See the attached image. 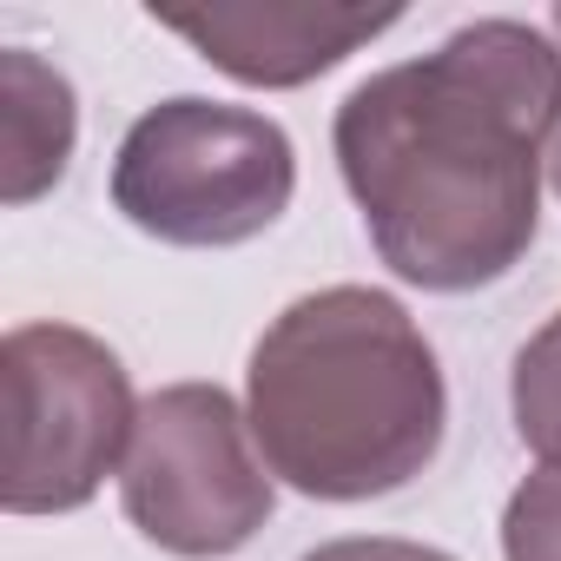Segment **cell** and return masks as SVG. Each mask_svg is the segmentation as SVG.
Instances as JSON below:
<instances>
[{"label":"cell","instance_id":"obj_1","mask_svg":"<svg viewBox=\"0 0 561 561\" xmlns=\"http://www.w3.org/2000/svg\"><path fill=\"white\" fill-rule=\"evenodd\" d=\"M561 139V41L528 21H469L436 54L351 87L331 146L377 257L416 291H482L541 231V172Z\"/></svg>","mask_w":561,"mask_h":561},{"label":"cell","instance_id":"obj_2","mask_svg":"<svg viewBox=\"0 0 561 561\" xmlns=\"http://www.w3.org/2000/svg\"><path fill=\"white\" fill-rule=\"evenodd\" d=\"M244 423L277 482L318 502L410 489L449 430V383L416 318L370 285L285 305L251 344Z\"/></svg>","mask_w":561,"mask_h":561},{"label":"cell","instance_id":"obj_3","mask_svg":"<svg viewBox=\"0 0 561 561\" xmlns=\"http://www.w3.org/2000/svg\"><path fill=\"white\" fill-rule=\"evenodd\" d=\"M298 152L291 133L225 100H159L133 119L113 159V205L159 244L225 251L264 238L291 211Z\"/></svg>","mask_w":561,"mask_h":561},{"label":"cell","instance_id":"obj_4","mask_svg":"<svg viewBox=\"0 0 561 561\" xmlns=\"http://www.w3.org/2000/svg\"><path fill=\"white\" fill-rule=\"evenodd\" d=\"M8 390V515H73L126 462L139 403L126 364L80 324H14L0 344Z\"/></svg>","mask_w":561,"mask_h":561},{"label":"cell","instance_id":"obj_5","mask_svg":"<svg viewBox=\"0 0 561 561\" xmlns=\"http://www.w3.org/2000/svg\"><path fill=\"white\" fill-rule=\"evenodd\" d=\"M119 502L152 548L179 561H225L271 522L277 489L251 449L244 410L218 383H165L139 403Z\"/></svg>","mask_w":561,"mask_h":561},{"label":"cell","instance_id":"obj_6","mask_svg":"<svg viewBox=\"0 0 561 561\" xmlns=\"http://www.w3.org/2000/svg\"><path fill=\"white\" fill-rule=\"evenodd\" d=\"M165 34H179L198 60L231 73L238 87H305L344 67L357 47L390 34L403 8H318V0H251V8H152Z\"/></svg>","mask_w":561,"mask_h":561},{"label":"cell","instance_id":"obj_7","mask_svg":"<svg viewBox=\"0 0 561 561\" xmlns=\"http://www.w3.org/2000/svg\"><path fill=\"white\" fill-rule=\"evenodd\" d=\"M80 139V106L60 67L27 47L0 54V198L34 205L67 179Z\"/></svg>","mask_w":561,"mask_h":561},{"label":"cell","instance_id":"obj_8","mask_svg":"<svg viewBox=\"0 0 561 561\" xmlns=\"http://www.w3.org/2000/svg\"><path fill=\"white\" fill-rule=\"evenodd\" d=\"M508 410H515V436L541 456V469H561V311L515 351Z\"/></svg>","mask_w":561,"mask_h":561},{"label":"cell","instance_id":"obj_9","mask_svg":"<svg viewBox=\"0 0 561 561\" xmlns=\"http://www.w3.org/2000/svg\"><path fill=\"white\" fill-rule=\"evenodd\" d=\"M502 561H561V469H535L502 508Z\"/></svg>","mask_w":561,"mask_h":561},{"label":"cell","instance_id":"obj_10","mask_svg":"<svg viewBox=\"0 0 561 561\" xmlns=\"http://www.w3.org/2000/svg\"><path fill=\"white\" fill-rule=\"evenodd\" d=\"M305 561H456V554L423 548V541H397V535H344V541L311 548Z\"/></svg>","mask_w":561,"mask_h":561},{"label":"cell","instance_id":"obj_11","mask_svg":"<svg viewBox=\"0 0 561 561\" xmlns=\"http://www.w3.org/2000/svg\"><path fill=\"white\" fill-rule=\"evenodd\" d=\"M548 27H554V41H561V8L548 14ZM548 185H554V198H561V139H554V152H548Z\"/></svg>","mask_w":561,"mask_h":561}]
</instances>
